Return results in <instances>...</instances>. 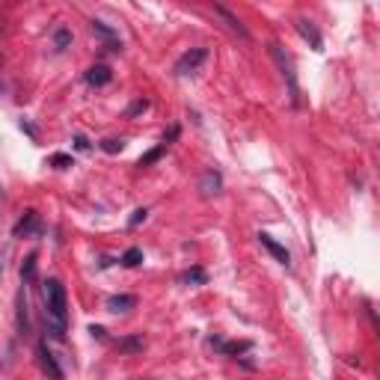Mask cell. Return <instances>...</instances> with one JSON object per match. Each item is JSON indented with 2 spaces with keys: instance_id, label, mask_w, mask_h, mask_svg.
Returning <instances> with one entry per match:
<instances>
[{
  "instance_id": "obj_20",
  "label": "cell",
  "mask_w": 380,
  "mask_h": 380,
  "mask_svg": "<svg viewBox=\"0 0 380 380\" xmlns=\"http://www.w3.org/2000/svg\"><path fill=\"white\" fill-rule=\"evenodd\" d=\"M51 166H57V170H68V166H72V158L63 154V152H57V154H51Z\"/></svg>"
},
{
  "instance_id": "obj_7",
  "label": "cell",
  "mask_w": 380,
  "mask_h": 380,
  "mask_svg": "<svg viewBox=\"0 0 380 380\" xmlns=\"http://www.w3.org/2000/svg\"><path fill=\"white\" fill-rule=\"evenodd\" d=\"M259 241H262V247H264L267 252H271V256H274L279 264H283V267H288V264H291V252H288L283 244H279V241H274V238L267 235V232H259Z\"/></svg>"
},
{
  "instance_id": "obj_22",
  "label": "cell",
  "mask_w": 380,
  "mask_h": 380,
  "mask_svg": "<svg viewBox=\"0 0 380 380\" xmlns=\"http://www.w3.org/2000/svg\"><path fill=\"white\" fill-rule=\"evenodd\" d=\"M146 217H149V208H137L134 214H131V220H128V226H131V229H134V226H140V223H143Z\"/></svg>"
},
{
  "instance_id": "obj_2",
  "label": "cell",
  "mask_w": 380,
  "mask_h": 380,
  "mask_svg": "<svg viewBox=\"0 0 380 380\" xmlns=\"http://www.w3.org/2000/svg\"><path fill=\"white\" fill-rule=\"evenodd\" d=\"M271 57H274V63H276V68H279V75H283V80H286L291 102H294V104H300V87H298V75H294V63H291V57H288V51L274 42V45H271Z\"/></svg>"
},
{
  "instance_id": "obj_16",
  "label": "cell",
  "mask_w": 380,
  "mask_h": 380,
  "mask_svg": "<svg viewBox=\"0 0 380 380\" xmlns=\"http://www.w3.org/2000/svg\"><path fill=\"white\" fill-rule=\"evenodd\" d=\"M33 279H36V252H30L21 264V283L27 286V283H33Z\"/></svg>"
},
{
  "instance_id": "obj_10",
  "label": "cell",
  "mask_w": 380,
  "mask_h": 380,
  "mask_svg": "<svg viewBox=\"0 0 380 380\" xmlns=\"http://www.w3.org/2000/svg\"><path fill=\"white\" fill-rule=\"evenodd\" d=\"M214 16H220L223 21H226V27H229L232 33H238V36H241V39H250V30H247V27L241 24V18H238L235 12H229V9L223 6V4H214Z\"/></svg>"
},
{
  "instance_id": "obj_8",
  "label": "cell",
  "mask_w": 380,
  "mask_h": 380,
  "mask_svg": "<svg viewBox=\"0 0 380 380\" xmlns=\"http://www.w3.org/2000/svg\"><path fill=\"white\" fill-rule=\"evenodd\" d=\"M90 27H92V33L104 42V48H107V51H122V42H119V36H116L114 27H107L104 21H92Z\"/></svg>"
},
{
  "instance_id": "obj_17",
  "label": "cell",
  "mask_w": 380,
  "mask_h": 380,
  "mask_svg": "<svg viewBox=\"0 0 380 380\" xmlns=\"http://www.w3.org/2000/svg\"><path fill=\"white\" fill-rule=\"evenodd\" d=\"M119 262H122L125 267H137L140 262H143V250H140V247H131V250H125Z\"/></svg>"
},
{
  "instance_id": "obj_19",
  "label": "cell",
  "mask_w": 380,
  "mask_h": 380,
  "mask_svg": "<svg viewBox=\"0 0 380 380\" xmlns=\"http://www.w3.org/2000/svg\"><path fill=\"white\" fill-rule=\"evenodd\" d=\"M164 152H166V146H158V149L146 152L143 158H140V166H149V164H154V161H161V158H164Z\"/></svg>"
},
{
  "instance_id": "obj_5",
  "label": "cell",
  "mask_w": 380,
  "mask_h": 380,
  "mask_svg": "<svg viewBox=\"0 0 380 380\" xmlns=\"http://www.w3.org/2000/svg\"><path fill=\"white\" fill-rule=\"evenodd\" d=\"M12 235H16V238H36V235H42V217L36 214L33 208L24 211V214L18 217V223L12 226Z\"/></svg>"
},
{
  "instance_id": "obj_12",
  "label": "cell",
  "mask_w": 380,
  "mask_h": 380,
  "mask_svg": "<svg viewBox=\"0 0 380 380\" xmlns=\"http://www.w3.org/2000/svg\"><path fill=\"white\" fill-rule=\"evenodd\" d=\"M114 80V72H110L107 66H92V68H87V83L90 87H107V83Z\"/></svg>"
},
{
  "instance_id": "obj_21",
  "label": "cell",
  "mask_w": 380,
  "mask_h": 380,
  "mask_svg": "<svg viewBox=\"0 0 380 380\" xmlns=\"http://www.w3.org/2000/svg\"><path fill=\"white\" fill-rule=\"evenodd\" d=\"M102 149H104L107 154H116V152H122V149H125V143H122V140H104Z\"/></svg>"
},
{
  "instance_id": "obj_15",
  "label": "cell",
  "mask_w": 380,
  "mask_h": 380,
  "mask_svg": "<svg viewBox=\"0 0 380 380\" xmlns=\"http://www.w3.org/2000/svg\"><path fill=\"white\" fill-rule=\"evenodd\" d=\"M181 286H205L208 283V274L202 271V267H190V271H185L178 276Z\"/></svg>"
},
{
  "instance_id": "obj_24",
  "label": "cell",
  "mask_w": 380,
  "mask_h": 380,
  "mask_svg": "<svg viewBox=\"0 0 380 380\" xmlns=\"http://www.w3.org/2000/svg\"><path fill=\"white\" fill-rule=\"evenodd\" d=\"M176 137H178V125H173V128H170V131H166V134H164V140H161V146H170V143H173V140H176Z\"/></svg>"
},
{
  "instance_id": "obj_23",
  "label": "cell",
  "mask_w": 380,
  "mask_h": 380,
  "mask_svg": "<svg viewBox=\"0 0 380 380\" xmlns=\"http://www.w3.org/2000/svg\"><path fill=\"white\" fill-rule=\"evenodd\" d=\"M146 110H149V102H146V98H140V102H134V104L128 107V116H137V114H146Z\"/></svg>"
},
{
  "instance_id": "obj_9",
  "label": "cell",
  "mask_w": 380,
  "mask_h": 380,
  "mask_svg": "<svg viewBox=\"0 0 380 380\" xmlns=\"http://www.w3.org/2000/svg\"><path fill=\"white\" fill-rule=\"evenodd\" d=\"M223 190V176L217 170H205L202 178H200V193L205 196V200H211V196H217Z\"/></svg>"
},
{
  "instance_id": "obj_28",
  "label": "cell",
  "mask_w": 380,
  "mask_h": 380,
  "mask_svg": "<svg viewBox=\"0 0 380 380\" xmlns=\"http://www.w3.org/2000/svg\"><path fill=\"white\" fill-rule=\"evenodd\" d=\"M0 95H4V83H0Z\"/></svg>"
},
{
  "instance_id": "obj_1",
  "label": "cell",
  "mask_w": 380,
  "mask_h": 380,
  "mask_svg": "<svg viewBox=\"0 0 380 380\" xmlns=\"http://www.w3.org/2000/svg\"><path fill=\"white\" fill-rule=\"evenodd\" d=\"M42 300H45V324L54 339H66L68 330V300L60 279H45L42 283Z\"/></svg>"
},
{
  "instance_id": "obj_14",
  "label": "cell",
  "mask_w": 380,
  "mask_h": 380,
  "mask_svg": "<svg viewBox=\"0 0 380 380\" xmlns=\"http://www.w3.org/2000/svg\"><path fill=\"white\" fill-rule=\"evenodd\" d=\"M143 348H146V339H143V336H125V339L116 342V350H119V354H140Z\"/></svg>"
},
{
  "instance_id": "obj_3",
  "label": "cell",
  "mask_w": 380,
  "mask_h": 380,
  "mask_svg": "<svg viewBox=\"0 0 380 380\" xmlns=\"http://www.w3.org/2000/svg\"><path fill=\"white\" fill-rule=\"evenodd\" d=\"M208 60V48H190L188 54H181V57L176 60V68L173 72L178 78H188V75H196L200 72V66Z\"/></svg>"
},
{
  "instance_id": "obj_6",
  "label": "cell",
  "mask_w": 380,
  "mask_h": 380,
  "mask_svg": "<svg viewBox=\"0 0 380 380\" xmlns=\"http://www.w3.org/2000/svg\"><path fill=\"white\" fill-rule=\"evenodd\" d=\"M16 330H18L21 339H24V336H30V312H27V291H24V286L16 294Z\"/></svg>"
},
{
  "instance_id": "obj_18",
  "label": "cell",
  "mask_w": 380,
  "mask_h": 380,
  "mask_svg": "<svg viewBox=\"0 0 380 380\" xmlns=\"http://www.w3.org/2000/svg\"><path fill=\"white\" fill-rule=\"evenodd\" d=\"M54 45H57V51H66L68 45H72V30H66V27H60V30L54 33Z\"/></svg>"
},
{
  "instance_id": "obj_13",
  "label": "cell",
  "mask_w": 380,
  "mask_h": 380,
  "mask_svg": "<svg viewBox=\"0 0 380 380\" xmlns=\"http://www.w3.org/2000/svg\"><path fill=\"white\" fill-rule=\"evenodd\" d=\"M294 27H298V33L309 42V45H312L315 51H321V45H324V42H321V33L315 30V24L312 21H306V18H298V24H294Z\"/></svg>"
},
{
  "instance_id": "obj_26",
  "label": "cell",
  "mask_w": 380,
  "mask_h": 380,
  "mask_svg": "<svg viewBox=\"0 0 380 380\" xmlns=\"http://www.w3.org/2000/svg\"><path fill=\"white\" fill-rule=\"evenodd\" d=\"M90 333L95 336V339H104V327H90Z\"/></svg>"
},
{
  "instance_id": "obj_4",
  "label": "cell",
  "mask_w": 380,
  "mask_h": 380,
  "mask_svg": "<svg viewBox=\"0 0 380 380\" xmlns=\"http://www.w3.org/2000/svg\"><path fill=\"white\" fill-rule=\"evenodd\" d=\"M36 360H39V369L45 372L51 380H63V369H60L57 357L51 354V348H48V342H45V339H42V342L36 345Z\"/></svg>"
},
{
  "instance_id": "obj_27",
  "label": "cell",
  "mask_w": 380,
  "mask_h": 380,
  "mask_svg": "<svg viewBox=\"0 0 380 380\" xmlns=\"http://www.w3.org/2000/svg\"><path fill=\"white\" fill-rule=\"evenodd\" d=\"M4 196H6V193H4V185H0V208H4Z\"/></svg>"
},
{
  "instance_id": "obj_11",
  "label": "cell",
  "mask_w": 380,
  "mask_h": 380,
  "mask_svg": "<svg viewBox=\"0 0 380 380\" xmlns=\"http://www.w3.org/2000/svg\"><path fill=\"white\" fill-rule=\"evenodd\" d=\"M137 306V298L134 294H114V298H107V312H131V309Z\"/></svg>"
},
{
  "instance_id": "obj_25",
  "label": "cell",
  "mask_w": 380,
  "mask_h": 380,
  "mask_svg": "<svg viewBox=\"0 0 380 380\" xmlns=\"http://www.w3.org/2000/svg\"><path fill=\"white\" fill-rule=\"evenodd\" d=\"M75 149H78V152H87V149H90V140H87V137H75Z\"/></svg>"
}]
</instances>
